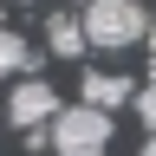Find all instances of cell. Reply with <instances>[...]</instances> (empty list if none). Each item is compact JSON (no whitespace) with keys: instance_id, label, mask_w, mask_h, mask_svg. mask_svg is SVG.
I'll return each mask as SVG.
<instances>
[{"instance_id":"obj_1","label":"cell","mask_w":156,"mask_h":156,"mask_svg":"<svg viewBox=\"0 0 156 156\" xmlns=\"http://www.w3.org/2000/svg\"><path fill=\"white\" fill-rule=\"evenodd\" d=\"M78 20H85V39L104 46V52H124V46H136V39H150L143 0H91Z\"/></svg>"},{"instance_id":"obj_2","label":"cell","mask_w":156,"mask_h":156,"mask_svg":"<svg viewBox=\"0 0 156 156\" xmlns=\"http://www.w3.org/2000/svg\"><path fill=\"white\" fill-rule=\"evenodd\" d=\"M52 156H104L111 150V111H91V104H72L52 117Z\"/></svg>"},{"instance_id":"obj_3","label":"cell","mask_w":156,"mask_h":156,"mask_svg":"<svg viewBox=\"0 0 156 156\" xmlns=\"http://www.w3.org/2000/svg\"><path fill=\"white\" fill-rule=\"evenodd\" d=\"M7 117H13L20 130H39L46 117H58V91L46 85V78H20L13 98H7Z\"/></svg>"},{"instance_id":"obj_4","label":"cell","mask_w":156,"mask_h":156,"mask_svg":"<svg viewBox=\"0 0 156 156\" xmlns=\"http://www.w3.org/2000/svg\"><path fill=\"white\" fill-rule=\"evenodd\" d=\"M78 98H85L91 111L136 104V78H124V72H85V78H78Z\"/></svg>"},{"instance_id":"obj_5","label":"cell","mask_w":156,"mask_h":156,"mask_svg":"<svg viewBox=\"0 0 156 156\" xmlns=\"http://www.w3.org/2000/svg\"><path fill=\"white\" fill-rule=\"evenodd\" d=\"M46 46H52V58H78V52L91 46V39H85V20H78V13H52Z\"/></svg>"},{"instance_id":"obj_6","label":"cell","mask_w":156,"mask_h":156,"mask_svg":"<svg viewBox=\"0 0 156 156\" xmlns=\"http://www.w3.org/2000/svg\"><path fill=\"white\" fill-rule=\"evenodd\" d=\"M26 65H33V46H26L13 26H0V78H20Z\"/></svg>"},{"instance_id":"obj_7","label":"cell","mask_w":156,"mask_h":156,"mask_svg":"<svg viewBox=\"0 0 156 156\" xmlns=\"http://www.w3.org/2000/svg\"><path fill=\"white\" fill-rule=\"evenodd\" d=\"M136 117H143V130H156V72L150 85H136Z\"/></svg>"},{"instance_id":"obj_8","label":"cell","mask_w":156,"mask_h":156,"mask_svg":"<svg viewBox=\"0 0 156 156\" xmlns=\"http://www.w3.org/2000/svg\"><path fill=\"white\" fill-rule=\"evenodd\" d=\"M143 156H156V130H150V143H143Z\"/></svg>"},{"instance_id":"obj_9","label":"cell","mask_w":156,"mask_h":156,"mask_svg":"<svg viewBox=\"0 0 156 156\" xmlns=\"http://www.w3.org/2000/svg\"><path fill=\"white\" fill-rule=\"evenodd\" d=\"M150 72H156V39H150Z\"/></svg>"},{"instance_id":"obj_10","label":"cell","mask_w":156,"mask_h":156,"mask_svg":"<svg viewBox=\"0 0 156 156\" xmlns=\"http://www.w3.org/2000/svg\"><path fill=\"white\" fill-rule=\"evenodd\" d=\"M0 7H7V0H0Z\"/></svg>"}]
</instances>
